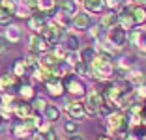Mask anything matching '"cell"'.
<instances>
[{"label": "cell", "mask_w": 146, "mask_h": 140, "mask_svg": "<svg viewBox=\"0 0 146 140\" xmlns=\"http://www.w3.org/2000/svg\"><path fill=\"white\" fill-rule=\"evenodd\" d=\"M17 4L13 0H0V26H9L15 15Z\"/></svg>", "instance_id": "obj_7"}, {"label": "cell", "mask_w": 146, "mask_h": 140, "mask_svg": "<svg viewBox=\"0 0 146 140\" xmlns=\"http://www.w3.org/2000/svg\"><path fill=\"white\" fill-rule=\"evenodd\" d=\"M133 95H135V99H137V101H142V99L146 97V86H139L137 88V92H133Z\"/></svg>", "instance_id": "obj_39"}, {"label": "cell", "mask_w": 146, "mask_h": 140, "mask_svg": "<svg viewBox=\"0 0 146 140\" xmlns=\"http://www.w3.org/2000/svg\"><path fill=\"white\" fill-rule=\"evenodd\" d=\"M62 82H64L66 92H69L71 95H75V97H82V95L86 93V86H84V82L79 81L77 75H66V79H64Z\"/></svg>", "instance_id": "obj_6"}, {"label": "cell", "mask_w": 146, "mask_h": 140, "mask_svg": "<svg viewBox=\"0 0 146 140\" xmlns=\"http://www.w3.org/2000/svg\"><path fill=\"white\" fill-rule=\"evenodd\" d=\"M4 122H6V120H4V118H2V114H0V129L4 127Z\"/></svg>", "instance_id": "obj_46"}, {"label": "cell", "mask_w": 146, "mask_h": 140, "mask_svg": "<svg viewBox=\"0 0 146 140\" xmlns=\"http://www.w3.org/2000/svg\"><path fill=\"white\" fill-rule=\"evenodd\" d=\"M6 39L17 43L19 39H21V30H19V26H13V24L6 26Z\"/></svg>", "instance_id": "obj_30"}, {"label": "cell", "mask_w": 146, "mask_h": 140, "mask_svg": "<svg viewBox=\"0 0 146 140\" xmlns=\"http://www.w3.org/2000/svg\"><path fill=\"white\" fill-rule=\"evenodd\" d=\"M58 8H60V11L68 13V15H77L79 13V2L77 0H60L58 2Z\"/></svg>", "instance_id": "obj_21"}, {"label": "cell", "mask_w": 146, "mask_h": 140, "mask_svg": "<svg viewBox=\"0 0 146 140\" xmlns=\"http://www.w3.org/2000/svg\"><path fill=\"white\" fill-rule=\"evenodd\" d=\"M101 24H103V26H109V28L116 26V24H118V13H116V11H109L107 15H103Z\"/></svg>", "instance_id": "obj_32"}, {"label": "cell", "mask_w": 146, "mask_h": 140, "mask_svg": "<svg viewBox=\"0 0 146 140\" xmlns=\"http://www.w3.org/2000/svg\"><path fill=\"white\" fill-rule=\"evenodd\" d=\"M107 125H109V131H111L112 135H116V133H125V129H127V125H129V118L125 116V112L114 110L107 116Z\"/></svg>", "instance_id": "obj_4"}, {"label": "cell", "mask_w": 146, "mask_h": 140, "mask_svg": "<svg viewBox=\"0 0 146 140\" xmlns=\"http://www.w3.org/2000/svg\"><path fill=\"white\" fill-rule=\"evenodd\" d=\"M137 4H141V6H146V0H135Z\"/></svg>", "instance_id": "obj_47"}, {"label": "cell", "mask_w": 146, "mask_h": 140, "mask_svg": "<svg viewBox=\"0 0 146 140\" xmlns=\"http://www.w3.org/2000/svg\"><path fill=\"white\" fill-rule=\"evenodd\" d=\"M32 108H34L36 112H41V114H43V110L47 108V101H45L43 97H36L34 103H32Z\"/></svg>", "instance_id": "obj_34"}, {"label": "cell", "mask_w": 146, "mask_h": 140, "mask_svg": "<svg viewBox=\"0 0 146 140\" xmlns=\"http://www.w3.org/2000/svg\"><path fill=\"white\" fill-rule=\"evenodd\" d=\"M54 6H56V0H39L36 9L45 13V15H54Z\"/></svg>", "instance_id": "obj_24"}, {"label": "cell", "mask_w": 146, "mask_h": 140, "mask_svg": "<svg viewBox=\"0 0 146 140\" xmlns=\"http://www.w3.org/2000/svg\"><path fill=\"white\" fill-rule=\"evenodd\" d=\"M127 8H129V13H131V17H133L135 26L144 24V22H146V8H144V6L137 4V6H127Z\"/></svg>", "instance_id": "obj_14"}, {"label": "cell", "mask_w": 146, "mask_h": 140, "mask_svg": "<svg viewBox=\"0 0 146 140\" xmlns=\"http://www.w3.org/2000/svg\"><path fill=\"white\" fill-rule=\"evenodd\" d=\"M92 24V17L88 13H77L75 17H73V28L75 30H86L88 26Z\"/></svg>", "instance_id": "obj_18"}, {"label": "cell", "mask_w": 146, "mask_h": 140, "mask_svg": "<svg viewBox=\"0 0 146 140\" xmlns=\"http://www.w3.org/2000/svg\"><path fill=\"white\" fill-rule=\"evenodd\" d=\"M101 30H103V24L92 26V28H90V36H92L94 39H101V38H103V32H101Z\"/></svg>", "instance_id": "obj_36"}, {"label": "cell", "mask_w": 146, "mask_h": 140, "mask_svg": "<svg viewBox=\"0 0 146 140\" xmlns=\"http://www.w3.org/2000/svg\"><path fill=\"white\" fill-rule=\"evenodd\" d=\"M39 34L47 39L49 45H56V43L64 38V28H62V26H58L54 21H49L47 24H45V28H43Z\"/></svg>", "instance_id": "obj_5"}, {"label": "cell", "mask_w": 146, "mask_h": 140, "mask_svg": "<svg viewBox=\"0 0 146 140\" xmlns=\"http://www.w3.org/2000/svg\"><path fill=\"white\" fill-rule=\"evenodd\" d=\"M66 112H68V116L71 120H82L86 116V108L82 103L79 101H73V103H68L66 105Z\"/></svg>", "instance_id": "obj_12"}, {"label": "cell", "mask_w": 146, "mask_h": 140, "mask_svg": "<svg viewBox=\"0 0 146 140\" xmlns=\"http://www.w3.org/2000/svg\"><path fill=\"white\" fill-rule=\"evenodd\" d=\"M98 140H114V138H112V136H107V135H105V136H99Z\"/></svg>", "instance_id": "obj_45"}, {"label": "cell", "mask_w": 146, "mask_h": 140, "mask_svg": "<svg viewBox=\"0 0 146 140\" xmlns=\"http://www.w3.org/2000/svg\"><path fill=\"white\" fill-rule=\"evenodd\" d=\"M105 2H107V6L112 9V11H114L116 8H120V6H122V2H120V0H105Z\"/></svg>", "instance_id": "obj_42"}, {"label": "cell", "mask_w": 146, "mask_h": 140, "mask_svg": "<svg viewBox=\"0 0 146 140\" xmlns=\"http://www.w3.org/2000/svg\"><path fill=\"white\" fill-rule=\"evenodd\" d=\"M118 24H120L125 32H127V30H131L135 26L133 17H131V13H129V8H124L120 13H118Z\"/></svg>", "instance_id": "obj_19"}, {"label": "cell", "mask_w": 146, "mask_h": 140, "mask_svg": "<svg viewBox=\"0 0 146 140\" xmlns=\"http://www.w3.org/2000/svg\"><path fill=\"white\" fill-rule=\"evenodd\" d=\"M103 106H107V101H105L103 92H99V90H92V92L86 95V101H84L86 116H98L99 110H101Z\"/></svg>", "instance_id": "obj_3"}, {"label": "cell", "mask_w": 146, "mask_h": 140, "mask_svg": "<svg viewBox=\"0 0 146 140\" xmlns=\"http://www.w3.org/2000/svg\"><path fill=\"white\" fill-rule=\"evenodd\" d=\"M73 71H75L77 77H88L90 75V65L86 64V62H81V60H79L77 64L73 65Z\"/></svg>", "instance_id": "obj_31"}, {"label": "cell", "mask_w": 146, "mask_h": 140, "mask_svg": "<svg viewBox=\"0 0 146 140\" xmlns=\"http://www.w3.org/2000/svg\"><path fill=\"white\" fill-rule=\"evenodd\" d=\"M32 105H28V101H19V103H13V106H11V112L17 118H21V120H26L28 116L32 114Z\"/></svg>", "instance_id": "obj_13"}, {"label": "cell", "mask_w": 146, "mask_h": 140, "mask_svg": "<svg viewBox=\"0 0 146 140\" xmlns=\"http://www.w3.org/2000/svg\"><path fill=\"white\" fill-rule=\"evenodd\" d=\"M19 95H21L23 101H34V99H36L34 88H32V86H28V84H23L21 88H19Z\"/></svg>", "instance_id": "obj_26"}, {"label": "cell", "mask_w": 146, "mask_h": 140, "mask_svg": "<svg viewBox=\"0 0 146 140\" xmlns=\"http://www.w3.org/2000/svg\"><path fill=\"white\" fill-rule=\"evenodd\" d=\"M39 65H41L43 69H54L56 65H60V60L56 58L52 52H45V54H41L39 56Z\"/></svg>", "instance_id": "obj_17"}, {"label": "cell", "mask_w": 146, "mask_h": 140, "mask_svg": "<svg viewBox=\"0 0 146 140\" xmlns=\"http://www.w3.org/2000/svg\"><path fill=\"white\" fill-rule=\"evenodd\" d=\"M11 133H13V136H17V138H26V136L30 135V129L26 127L25 122H17V123L11 125Z\"/></svg>", "instance_id": "obj_23"}, {"label": "cell", "mask_w": 146, "mask_h": 140, "mask_svg": "<svg viewBox=\"0 0 146 140\" xmlns=\"http://www.w3.org/2000/svg\"><path fill=\"white\" fill-rule=\"evenodd\" d=\"M82 6L86 13H101L107 8V2L105 0H82Z\"/></svg>", "instance_id": "obj_16"}, {"label": "cell", "mask_w": 146, "mask_h": 140, "mask_svg": "<svg viewBox=\"0 0 146 140\" xmlns=\"http://www.w3.org/2000/svg\"><path fill=\"white\" fill-rule=\"evenodd\" d=\"M52 54H54L56 58H58V60L62 62V60H66V58H68V54H69V52H68V49H60V47H58V49H54V51H52Z\"/></svg>", "instance_id": "obj_38"}, {"label": "cell", "mask_w": 146, "mask_h": 140, "mask_svg": "<svg viewBox=\"0 0 146 140\" xmlns=\"http://www.w3.org/2000/svg\"><path fill=\"white\" fill-rule=\"evenodd\" d=\"M43 118L47 120V122H56V120L60 118V110H58V106L54 105H47V108L43 110Z\"/></svg>", "instance_id": "obj_25"}, {"label": "cell", "mask_w": 146, "mask_h": 140, "mask_svg": "<svg viewBox=\"0 0 146 140\" xmlns=\"http://www.w3.org/2000/svg\"><path fill=\"white\" fill-rule=\"evenodd\" d=\"M133 62H135V60L127 54V56H122V58H120V64H118V65H120L122 69H129V67H133Z\"/></svg>", "instance_id": "obj_35"}, {"label": "cell", "mask_w": 146, "mask_h": 140, "mask_svg": "<svg viewBox=\"0 0 146 140\" xmlns=\"http://www.w3.org/2000/svg\"><path fill=\"white\" fill-rule=\"evenodd\" d=\"M15 84H17V77L15 75H2L0 77V92L2 93H11Z\"/></svg>", "instance_id": "obj_20"}, {"label": "cell", "mask_w": 146, "mask_h": 140, "mask_svg": "<svg viewBox=\"0 0 146 140\" xmlns=\"http://www.w3.org/2000/svg\"><path fill=\"white\" fill-rule=\"evenodd\" d=\"M96 56H98V51H96L94 47H82L81 51H79V58H81V62H86L88 65L94 62Z\"/></svg>", "instance_id": "obj_22"}, {"label": "cell", "mask_w": 146, "mask_h": 140, "mask_svg": "<svg viewBox=\"0 0 146 140\" xmlns=\"http://www.w3.org/2000/svg\"><path fill=\"white\" fill-rule=\"evenodd\" d=\"M30 8H26V6H17V9H15V15L21 19H26V17H30V11H28Z\"/></svg>", "instance_id": "obj_37"}, {"label": "cell", "mask_w": 146, "mask_h": 140, "mask_svg": "<svg viewBox=\"0 0 146 140\" xmlns=\"http://www.w3.org/2000/svg\"><path fill=\"white\" fill-rule=\"evenodd\" d=\"M127 41L141 52H146V28H133V32L127 36Z\"/></svg>", "instance_id": "obj_9"}, {"label": "cell", "mask_w": 146, "mask_h": 140, "mask_svg": "<svg viewBox=\"0 0 146 140\" xmlns=\"http://www.w3.org/2000/svg\"><path fill=\"white\" fill-rule=\"evenodd\" d=\"M47 49H49V43L41 34H30L28 36V51L30 52L41 56V54L47 52Z\"/></svg>", "instance_id": "obj_8"}, {"label": "cell", "mask_w": 146, "mask_h": 140, "mask_svg": "<svg viewBox=\"0 0 146 140\" xmlns=\"http://www.w3.org/2000/svg\"><path fill=\"white\" fill-rule=\"evenodd\" d=\"M64 47L68 49V52H79L81 51V39L79 36H75L73 32L64 36Z\"/></svg>", "instance_id": "obj_15"}, {"label": "cell", "mask_w": 146, "mask_h": 140, "mask_svg": "<svg viewBox=\"0 0 146 140\" xmlns=\"http://www.w3.org/2000/svg\"><path fill=\"white\" fill-rule=\"evenodd\" d=\"M114 73V67L109 60H103L101 56H96L94 62L90 64V75L96 81H109Z\"/></svg>", "instance_id": "obj_1"}, {"label": "cell", "mask_w": 146, "mask_h": 140, "mask_svg": "<svg viewBox=\"0 0 146 140\" xmlns=\"http://www.w3.org/2000/svg\"><path fill=\"white\" fill-rule=\"evenodd\" d=\"M77 129H79L77 122H68V123L64 125V131H66V133H69V135H71V133H75Z\"/></svg>", "instance_id": "obj_40"}, {"label": "cell", "mask_w": 146, "mask_h": 140, "mask_svg": "<svg viewBox=\"0 0 146 140\" xmlns=\"http://www.w3.org/2000/svg\"><path fill=\"white\" fill-rule=\"evenodd\" d=\"M38 2L39 0H23V6H26V8H38Z\"/></svg>", "instance_id": "obj_43"}, {"label": "cell", "mask_w": 146, "mask_h": 140, "mask_svg": "<svg viewBox=\"0 0 146 140\" xmlns=\"http://www.w3.org/2000/svg\"><path fill=\"white\" fill-rule=\"evenodd\" d=\"M66 140H84V138H82L81 135H71V136H68Z\"/></svg>", "instance_id": "obj_44"}, {"label": "cell", "mask_w": 146, "mask_h": 140, "mask_svg": "<svg viewBox=\"0 0 146 140\" xmlns=\"http://www.w3.org/2000/svg\"><path fill=\"white\" fill-rule=\"evenodd\" d=\"M125 43H127V32L120 24L109 28V32L105 34V47H109L112 51H120Z\"/></svg>", "instance_id": "obj_2"}, {"label": "cell", "mask_w": 146, "mask_h": 140, "mask_svg": "<svg viewBox=\"0 0 146 140\" xmlns=\"http://www.w3.org/2000/svg\"><path fill=\"white\" fill-rule=\"evenodd\" d=\"M144 140H146V136H144Z\"/></svg>", "instance_id": "obj_48"}, {"label": "cell", "mask_w": 146, "mask_h": 140, "mask_svg": "<svg viewBox=\"0 0 146 140\" xmlns=\"http://www.w3.org/2000/svg\"><path fill=\"white\" fill-rule=\"evenodd\" d=\"M26 73H28V64H26V60H17V62L13 64V75L17 77V79H21V77H25Z\"/></svg>", "instance_id": "obj_27"}, {"label": "cell", "mask_w": 146, "mask_h": 140, "mask_svg": "<svg viewBox=\"0 0 146 140\" xmlns=\"http://www.w3.org/2000/svg\"><path fill=\"white\" fill-rule=\"evenodd\" d=\"M36 140H56V133L51 129H47V131H38L36 133Z\"/></svg>", "instance_id": "obj_33"}, {"label": "cell", "mask_w": 146, "mask_h": 140, "mask_svg": "<svg viewBox=\"0 0 146 140\" xmlns=\"http://www.w3.org/2000/svg\"><path fill=\"white\" fill-rule=\"evenodd\" d=\"M52 21H54L58 26H62V28H68V26L73 24V19H69V15H68V13H64V11H58L54 15V19H52Z\"/></svg>", "instance_id": "obj_28"}, {"label": "cell", "mask_w": 146, "mask_h": 140, "mask_svg": "<svg viewBox=\"0 0 146 140\" xmlns=\"http://www.w3.org/2000/svg\"><path fill=\"white\" fill-rule=\"evenodd\" d=\"M45 88H47V92H49L51 97H62L64 92H66L62 79H54V77H51L49 81H45Z\"/></svg>", "instance_id": "obj_11"}, {"label": "cell", "mask_w": 146, "mask_h": 140, "mask_svg": "<svg viewBox=\"0 0 146 140\" xmlns=\"http://www.w3.org/2000/svg\"><path fill=\"white\" fill-rule=\"evenodd\" d=\"M47 15L45 13H41V11H36V13H32L30 17H28V26H30V30L32 32H36V34H39L43 28H45V24H47Z\"/></svg>", "instance_id": "obj_10"}, {"label": "cell", "mask_w": 146, "mask_h": 140, "mask_svg": "<svg viewBox=\"0 0 146 140\" xmlns=\"http://www.w3.org/2000/svg\"><path fill=\"white\" fill-rule=\"evenodd\" d=\"M25 123H26V127L30 129V133H34V131H38V129L41 127V118H39L38 114H34V112H32V114L25 120Z\"/></svg>", "instance_id": "obj_29"}, {"label": "cell", "mask_w": 146, "mask_h": 140, "mask_svg": "<svg viewBox=\"0 0 146 140\" xmlns=\"http://www.w3.org/2000/svg\"><path fill=\"white\" fill-rule=\"evenodd\" d=\"M6 51H8V39L4 36H0V56L6 54Z\"/></svg>", "instance_id": "obj_41"}]
</instances>
